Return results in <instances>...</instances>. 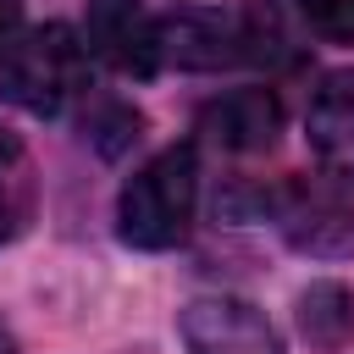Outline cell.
<instances>
[{
  "mask_svg": "<svg viewBox=\"0 0 354 354\" xmlns=\"http://www.w3.org/2000/svg\"><path fill=\"white\" fill-rule=\"evenodd\" d=\"M22 28V0H0V44Z\"/></svg>",
  "mask_w": 354,
  "mask_h": 354,
  "instance_id": "12",
  "label": "cell"
},
{
  "mask_svg": "<svg viewBox=\"0 0 354 354\" xmlns=\"http://www.w3.org/2000/svg\"><path fill=\"white\" fill-rule=\"evenodd\" d=\"M83 50L105 61L122 77H155L166 50H160V22L138 0H88L83 11Z\"/></svg>",
  "mask_w": 354,
  "mask_h": 354,
  "instance_id": "5",
  "label": "cell"
},
{
  "mask_svg": "<svg viewBox=\"0 0 354 354\" xmlns=\"http://www.w3.org/2000/svg\"><path fill=\"white\" fill-rule=\"evenodd\" d=\"M177 332H183L188 354H282V337L266 321V310H254L249 299H232V293L183 304Z\"/></svg>",
  "mask_w": 354,
  "mask_h": 354,
  "instance_id": "6",
  "label": "cell"
},
{
  "mask_svg": "<svg viewBox=\"0 0 354 354\" xmlns=\"http://www.w3.org/2000/svg\"><path fill=\"white\" fill-rule=\"evenodd\" d=\"M299 326L315 348H343L354 337V293L337 282H315L299 299Z\"/></svg>",
  "mask_w": 354,
  "mask_h": 354,
  "instance_id": "9",
  "label": "cell"
},
{
  "mask_svg": "<svg viewBox=\"0 0 354 354\" xmlns=\"http://www.w3.org/2000/svg\"><path fill=\"white\" fill-rule=\"evenodd\" d=\"M83 94H88V50L66 22L17 28L0 44V100L33 116H61Z\"/></svg>",
  "mask_w": 354,
  "mask_h": 354,
  "instance_id": "2",
  "label": "cell"
},
{
  "mask_svg": "<svg viewBox=\"0 0 354 354\" xmlns=\"http://www.w3.org/2000/svg\"><path fill=\"white\" fill-rule=\"evenodd\" d=\"M277 221L304 254H348L354 249V177H299L277 194Z\"/></svg>",
  "mask_w": 354,
  "mask_h": 354,
  "instance_id": "4",
  "label": "cell"
},
{
  "mask_svg": "<svg viewBox=\"0 0 354 354\" xmlns=\"http://www.w3.org/2000/svg\"><path fill=\"white\" fill-rule=\"evenodd\" d=\"M299 11L326 44H354V0H299Z\"/></svg>",
  "mask_w": 354,
  "mask_h": 354,
  "instance_id": "11",
  "label": "cell"
},
{
  "mask_svg": "<svg viewBox=\"0 0 354 354\" xmlns=\"http://www.w3.org/2000/svg\"><path fill=\"white\" fill-rule=\"evenodd\" d=\"M199 205V160L194 144H171L155 160H144L122 194H116V232L133 249H171L188 238Z\"/></svg>",
  "mask_w": 354,
  "mask_h": 354,
  "instance_id": "3",
  "label": "cell"
},
{
  "mask_svg": "<svg viewBox=\"0 0 354 354\" xmlns=\"http://www.w3.org/2000/svg\"><path fill=\"white\" fill-rule=\"evenodd\" d=\"M33 210V166H28V149L11 127H0V243L22 232Z\"/></svg>",
  "mask_w": 354,
  "mask_h": 354,
  "instance_id": "10",
  "label": "cell"
},
{
  "mask_svg": "<svg viewBox=\"0 0 354 354\" xmlns=\"http://www.w3.org/2000/svg\"><path fill=\"white\" fill-rule=\"evenodd\" d=\"M277 127H282V105H277L271 88H227L221 100H210L199 111V133L216 149H232V155L271 149Z\"/></svg>",
  "mask_w": 354,
  "mask_h": 354,
  "instance_id": "7",
  "label": "cell"
},
{
  "mask_svg": "<svg viewBox=\"0 0 354 354\" xmlns=\"http://www.w3.org/2000/svg\"><path fill=\"white\" fill-rule=\"evenodd\" d=\"M304 138L326 171L354 177V72H332L315 88L304 111Z\"/></svg>",
  "mask_w": 354,
  "mask_h": 354,
  "instance_id": "8",
  "label": "cell"
},
{
  "mask_svg": "<svg viewBox=\"0 0 354 354\" xmlns=\"http://www.w3.org/2000/svg\"><path fill=\"white\" fill-rule=\"evenodd\" d=\"M160 50L177 66H199V72L288 66L299 55L277 0H249V6H232V11H183V17L160 22Z\"/></svg>",
  "mask_w": 354,
  "mask_h": 354,
  "instance_id": "1",
  "label": "cell"
},
{
  "mask_svg": "<svg viewBox=\"0 0 354 354\" xmlns=\"http://www.w3.org/2000/svg\"><path fill=\"white\" fill-rule=\"evenodd\" d=\"M0 354H17V337H11V326L0 321Z\"/></svg>",
  "mask_w": 354,
  "mask_h": 354,
  "instance_id": "13",
  "label": "cell"
}]
</instances>
